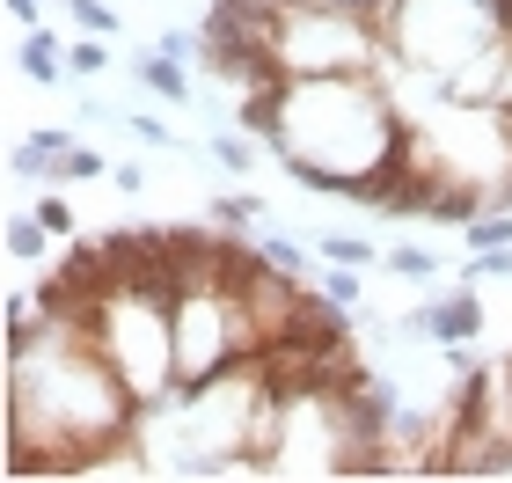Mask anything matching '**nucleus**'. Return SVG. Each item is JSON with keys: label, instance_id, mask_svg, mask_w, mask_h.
<instances>
[{"label": "nucleus", "instance_id": "18", "mask_svg": "<svg viewBox=\"0 0 512 483\" xmlns=\"http://www.w3.org/2000/svg\"><path fill=\"white\" fill-rule=\"evenodd\" d=\"M322 293H330V301H337L344 315H352V308H359V264H337L330 279H322Z\"/></svg>", "mask_w": 512, "mask_h": 483}, {"label": "nucleus", "instance_id": "4", "mask_svg": "<svg viewBox=\"0 0 512 483\" xmlns=\"http://www.w3.org/2000/svg\"><path fill=\"white\" fill-rule=\"evenodd\" d=\"M410 330L432 337V344H476V337H483V301H476L469 286H454V293H439V301L417 308Z\"/></svg>", "mask_w": 512, "mask_h": 483}, {"label": "nucleus", "instance_id": "5", "mask_svg": "<svg viewBox=\"0 0 512 483\" xmlns=\"http://www.w3.org/2000/svg\"><path fill=\"white\" fill-rule=\"evenodd\" d=\"M74 154V132H30V140H15V176H37V183H59V161Z\"/></svg>", "mask_w": 512, "mask_h": 483}, {"label": "nucleus", "instance_id": "6", "mask_svg": "<svg viewBox=\"0 0 512 483\" xmlns=\"http://www.w3.org/2000/svg\"><path fill=\"white\" fill-rule=\"evenodd\" d=\"M132 74H139V88H154V96H169V103H191V74H183V59H169L161 44L132 59Z\"/></svg>", "mask_w": 512, "mask_h": 483}, {"label": "nucleus", "instance_id": "16", "mask_svg": "<svg viewBox=\"0 0 512 483\" xmlns=\"http://www.w3.org/2000/svg\"><path fill=\"white\" fill-rule=\"evenodd\" d=\"M213 161H220L227 176H242V169H249V140H242V132H227V125H220V132H213Z\"/></svg>", "mask_w": 512, "mask_h": 483}, {"label": "nucleus", "instance_id": "10", "mask_svg": "<svg viewBox=\"0 0 512 483\" xmlns=\"http://www.w3.org/2000/svg\"><path fill=\"white\" fill-rule=\"evenodd\" d=\"M205 220H213V227H227V235H249V227L264 220V198H242V191L227 198V191H220V198H213V213H205Z\"/></svg>", "mask_w": 512, "mask_h": 483}, {"label": "nucleus", "instance_id": "22", "mask_svg": "<svg viewBox=\"0 0 512 483\" xmlns=\"http://www.w3.org/2000/svg\"><path fill=\"white\" fill-rule=\"evenodd\" d=\"M8 15H15V22H37V15H44V0H8Z\"/></svg>", "mask_w": 512, "mask_h": 483}, {"label": "nucleus", "instance_id": "3", "mask_svg": "<svg viewBox=\"0 0 512 483\" xmlns=\"http://www.w3.org/2000/svg\"><path fill=\"white\" fill-rule=\"evenodd\" d=\"M498 37H505L498 0H395V15H388V52L439 88L476 52H491Z\"/></svg>", "mask_w": 512, "mask_h": 483}, {"label": "nucleus", "instance_id": "11", "mask_svg": "<svg viewBox=\"0 0 512 483\" xmlns=\"http://www.w3.org/2000/svg\"><path fill=\"white\" fill-rule=\"evenodd\" d=\"M381 264L395 271V279H439V257H432V249H417V242H395V249H381Z\"/></svg>", "mask_w": 512, "mask_h": 483}, {"label": "nucleus", "instance_id": "19", "mask_svg": "<svg viewBox=\"0 0 512 483\" xmlns=\"http://www.w3.org/2000/svg\"><path fill=\"white\" fill-rule=\"evenodd\" d=\"M264 257H271L278 271H293V279H308V257H300V249H293L286 235H264Z\"/></svg>", "mask_w": 512, "mask_h": 483}, {"label": "nucleus", "instance_id": "17", "mask_svg": "<svg viewBox=\"0 0 512 483\" xmlns=\"http://www.w3.org/2000/svg\"><path fill=\"white\" fill-rule=\"evenodd\" d=\"M461 279H512V249H469V271Z\"/></svg>", "mask_w": 512, "mask_h": 483}, {"label": "nucleus", "instance_id": "12", "mask_svg": "<svg viewBox=\"0 0 512 483\" xmlns=\"http://www.w3.org/2000/svg\"><path fill=\"white\" fill-rule=\"evenodd\" d=\"M66 15L81 22V37H118V8L110 0H66Z\"/></svg>", "mask_w": 512, "mask_h": 483}, {"label": "nucleus", "instance_id": "20", "mask_svg": "<svg viewBox=\"0 0 512 483\" xmlns=\"http://www.w3.org/2000/svg\"><path fill=\"white\" fill-rule=\"evenodd\" d=\"M37 220H44V227H52V235H59V242H66V235H74V213H66V198H44V205H37Z\"/></svg>", "mask_w": 512, "mask_h": 483}, {"label": "nucleus", "instance_id": "13", "mask_svg": "<svg viewBox=\"0 0 512 483\" xmlns=\"http://www.w3.org/2000/svg\"><path fill=\"white\" fill-rule=\"evenodd\" d=\"M322 257H330V264H381V249L374 242H366V235H322Z\"/></svg>", "mask_w": 512, "mask_h": 483}, {"label": "nucleus", "instance_id": "1", "mask_svg": "<svg viewBox=\"0 0 512 483\" xmlns=\"http://www.w3.org/2000/svg\"><path fill=\"white\" fill-rule=\"evenodd\" d=\"M139 403L96 337L44 315L8 344V476L110 469L139 440Z\"/></svg>", "mask_w": 512, "mask_h": 483}, {"label": "nucleus", "instance_id": "15", "mask_svg": "<svg viewBox=\"0 0 512 483\" xmlns=\"http://www.w3.org/2000/svg\"><path fill=\"white\" fill-rule=\"evenodd\" d=\"M66 66H74V74H103V66H110V37H81V44H66Z\"/></svg>", "mask_w": 512, "mask_h": 483}, {"label": "nucleus", "instance_id": "21", "mask_svg": "<svg viewBox=\"0 0 512 483\" xmlns=\"http://www.w3.org/2000/svg\"><path fill=\"white\" fill-rule=\"evenodd\" d=\"M132 132H139V140H147V147H176V132L161 125V118H147V110H139V118H132Z\"/></svg>", "mask_w": 512, "mask_h": 483}, {"label": "nucleus", "instance_id": "7", "mask_svg": "<svg viewBox=\"0 0 512 483\" xmlns=\"http://www.w3.org/2000/svg\"><path fill=\"white\" fill-rule=\"evenodd\" d=\"M52 242H59V235H52V227H44L37 213H15V220H8V257H15V264L52 257Z\"/></svg>", "mask_w": 512, "mask_h": 483}, {"label": "nucleus", "instance_id": "9", "mask_svg": "<svg viewBox=\"0 0 512 483\" xmlns=\"http://www.w3.org/2000/svg\"><path fill=\"white\" fill-rule=\"evenodd\" d=\"M461 242L469 249H512V205H491V213H476L461 227Z\"/></svg>", "mask_w": 512, "mask_h": 483}, {"label": "nucleus", "instance_id": "2", "mask_svg": "<svg viewBox=\"0 0 512 483\" xmlns=\"http://www.w3.org/2000/svg\"><path fill=\"white\" fill-rule=\"evenodd\" d=\"M403 147V110L381 88V74H315L286 81V110H278L271 154L286 176L315 198H359V176Z\"/></svg>", "mask_w": 512, "mask_h": 483}, {"label": "nucleus", "instance_id": "14", "mask_svg": "<svg viewBox=\"0 0 512 483\" xmlns=\"http://www.w3.org/2000/svg\"><path fill=\"white\" fill-rule=\"evenodd\" d=\"M88 176H110V161H103L96 147H81V140H74V154L59 161V183H88Z\"/></svg>", "mask_w": 512, "mask_h": 483}, {"label": "nucleus", "instance_id": "8", "mask_svg": "<svg viewBox=\"0 0 512 483\" xmlns=\"http://www.w3.org/2000/svg\"><path fill=\"white\" fill-rule=\"evenodd\" d=\"M22 74H30V81H59V74H74V66H66V44H59L52 30H37L30 44H22Z\"/></svg>", "mask_w": 512, "mask_h": 483}, {"label": "nucleus", "instance_id": "23", "mask_svg": "<svg viewBox=\"0 0 512 483\" xmlns=\"http://www.w3.org/2000/svg\"><path fill=\"white\" fill-rule=\"evenodd\" d=\"M286 8H344V0H286Z\"/></svg>", "mask_w": 512, "mask_h": 483}]
</instances>
